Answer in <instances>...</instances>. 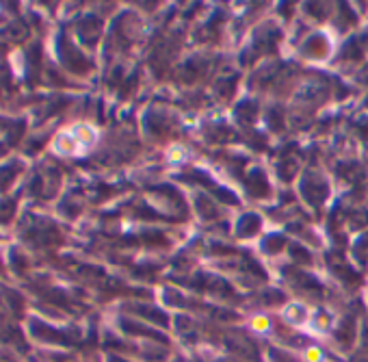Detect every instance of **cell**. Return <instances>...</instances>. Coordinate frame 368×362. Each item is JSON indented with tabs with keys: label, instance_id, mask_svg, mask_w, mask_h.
Masks as SVG:
<instances>
[{
	"label": "cell",
	"instance_id": "obj_2",
	"mask_svg": "<svg viewBox=\"0 0 368 362\" xmlns=\"http://www.w3.org/2000/svg\"><path fill=\"white\" fill-rule=\"evenodd\" d=\"M305 358H307V362H323V354L316 347H310V349L305 351Z\"/></svg>",
	"mask_w": 368,
	"mask_h": 362
},
{
	"label": "cell",
	"instance_id": "obj_1",
	"mask_svg": "<svg viewBox=\"0 0 368 362\" xmlns=\"http://www.w3.org/2000/svg\"><path fill=\"white\" fill-rule=\"evenodd\" d=\"M251 325H254V330H258V332H266L269 330V319H266V317H256V319L251 321Z\"/></svg>",
	"mask_w": 368,
	"mask_h": 362
}]
</instances>
